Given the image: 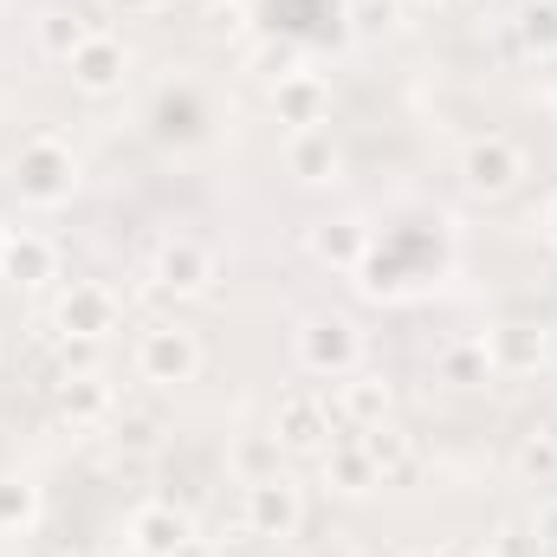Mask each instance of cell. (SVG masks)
Listing matches in <instances>:
<instances>
[{
	"label": "cell",
	"instance_id": "obj_1",
	"mask_svg": "<svg viewBox=\"0 0 557 557\" xmlns=\"http://www.w3.org/2000/svg\"><path fill=\"white\" fill-rule=\"evenodd\" d=\"M13 188L26 208H65L78 195V156L72 143L52 137V131H33L13 156Z\"/></svg>",
	"mask_w": 557,
	"mask_h": 557
},
{
	"label": "cell",
	"instance_id": "obj_2",
	"mask_svg": "<svg viewBox=\"0 0 557 557\" xmlns=\"http://www.w3.org/2000/svg\"><path fill=\"white\" fill-rule=\"evenodd\" d=\"M292 357H298L305 376H331L337 383V376L363 370V337H357L350 318H305L298 337H292Z\"/></svg>",
	"mask_w": 557,
	"mask_h": 557
},
{
	"label": "cell",
	"instance_id": "obj_3",
	"mask_svg": "<svg viewBox=\"0 0 557 557\" xmlns=\"http://www.w3.org/2000/svg\"><path fill=\"white\" fill-rule=\"evenodd\" d=\"M201 337L188 331V324H149L137 337V376L143 383H156V389H182V383H195L201 376Z\"/></svg>",
	"mask_w": 557,
	"mask_h": 557
},
{
	"label": "cell",
	"instance_id": "obj_4",
	"mask_svg": "<svg viewBox=\"0 0 557 557\" xmlns=\"http://www.w3.org/2000/svg\"><path fill=\"white\" fill-rule=\"evenodd\" d=\"M273 434L285 454H324L337 434H350L344 428V416H337V403L331 396H318V389H292L285 403H278L273 416Z\"/></svg>",
	"mask_w": 557,
	"mask_h": 557
},
{
	"label": "cell",
	"instance_id": "obj_5",
	"mask_svg": "<svg viewBox=\"0 0 557 557\" xmlns=\"http://www.w3.org/2000/svg\"><path fill=\"white\" fill-rule=\"evenodd\" d=\"M525 149L512 137H480L467 143V156H460V182L473 188V195H486V201H499V195H512L519 182H525Z\"/></svg>",
	"mask_w": 557,
	"mask_h": 557
},
{
	"label": "cell",
	"instance_id": "obj_6",
	"mask_svg": "<svg viewBox=\"0 0 557 557\" xmlns=\"http://www.w3.org/2000/svg\"><path fill=\"white\" fill-rule=\"evenodd\" d=\"M240 525L253 532V539H298V525H305V499H298V486L278 473V480H253L247 493H240Z\"/></svg>",
	"mask_w": 557,
	"mask_h": 557
},
{
	"label": "cell",
	"instance_id": "obj_7",
	"mask_svg": "<svg viewBox=\"0 0 557 557\" xmlns=\"http://www.w3.org/2000/svg\"><path fill=\"white\" fill-rule=\"evenodd\" d=\"M480 344H486V357H493V376H539V370L552 363V331L532 324V318H506V324H493Z\"/></svg>",
	"mask_w": 557,
	"mask_h": 557
},
{
	"label": "cell",
	"instance_id": "obj_8",
	"mask_svg": "<svg viewBox=\"0 0 557 557\" xmlns=\"http://www.w3.org/2000/svg\"><path fill=\"white\" fill-rule=\"evenodd\" d=\"M65 65H72V85H78L85 98H111V91H124L131 46H124L117 33H104V26H98V33H91V39H85V46L65 59Z\"/></svg>",
	"mask_w": 557,
	"mask_h": 557
},
{
	"label": "cell",
	"instance_id": "obj_9",
	"mask_svg": "<svg viewBox=\"0 0 557 557\" xmlns=\"http://www.w3.org/2000/svg\"><path fill=\"white\" fill-rule=\"evenodd\" d=\"M117 324H124V305H117V292L98 285V278H78V285L59 298V331H65V337L98 344V337H111Z\"/></svg>",
	"mask_w": 557,
	"mask_h": 557
},
{
	"label": "cell",
	"instance_id": "obj_10",
	"mask_svg": "<svg viewBox=\"0 0 557 557\" xmlns=\"http://www.w3.org/2000/svg\"><path fill=\"white\" fill-rule=\"evenodd\" d=\"M149 278H156L169 298H195V292H208V278H214V253H208L201 240H188V234H169V240L156 247Z\"/></svg>",
	"mask_w": 557,
	"mask_h": 557
},
{
	"label": "cell",
	"instance_id": "obj_11",
	"mask_svg": "<svg viewBox=\"0 0 557 557\" xmlns=\"http://www.w3.org/2000/svg\"><path fill=\"white\" fill-rule=\"evenodd\" d=\"M273 111L292 137H298V131H324V117H331V85L298 65V72L273 78Z\"/></svg>",
	"mask_w": 557,
	"mask_h": 557
},
{
	"label": "cell",
	"instance_id": "obj_12",
	"mask_svg": "<svg viewBox=\"0 0 557 557\" xmlns=\"http://www.w3.org/2000/svg\"><path fill=\"white\" fill-rule=\"evenodd\" d=\"M188 539H195V525H188V512L169 506V499H149V506L131 512V552L137 557H175Z\"/></svg>",
	"mask_w": 557,
	"mask_h": 557
},
{
	"label": "cell",
	"instance_id": "obj_13",
	"mask_svg": "<svg viewBox=\"0 0 557 557\" xmlns=\"http://www.w3.org/2000/svg\"><path fill=\"white\" fill-rule=\"evenodd\" d=\"M337 416L344 428H376V421L396 416V389H389V376H376V370H350V376H337Z\"/></svg>",
	"mask_w": 557,
	"mask_h": 557
},
{
	"label": "cell",
	"instance_id": "obj_14",
	"mask_svg": "<svg viewBox=\"0 0 557 557\" xmlns=\"http://www.w3.org/2000/svg\"><path fill=\"white\" fill-rule=\"evenodd\" d=\"M318 460H324V486H331V493H350V499H363V493H376V486H383V473H376V460L363 454L357 428H350V434H337V441H331Z\"/></svg>",
	"mask_w": 557,
	"mask_h": 557
},
{
	"label": "cell",
	"instance_id": "obj_15",
	"mask_svg": "<svg viewBox=\"0 0 557 557\" xmlns=\"http://www.w3.org/2000/svg\"><path fill=\"white\" fill-rule=\"evenodd\" d=\"M357 441H363V454L376 460L383 486H403V480H416V434H409L396 416L376 421V428H357Z\"/></svg>",
	"mask_w": 557,
	"mask_h": 557
},
{
	"label": "cell",
	"instance_id": "obj_16",
	"mask_svg": "<svg viewBox=\"0 0 557 557\" xmlns=\"http://www.w3.org/2000/svg\"><path fill=\"white\" fill-rule=\"evenodd\" d=\"M59 416L72 421V428H111L117 396H111V383H104L98 370H78V376L59 383Z\"/></svg>",
	"mask_w": 557,
	"mask_h": 557
},
{
	"label": "cell",
	"instance_id": "obj_17",
	"mask_svg": "<svg viewBox=\"0 0 557 557\" xmlns=\"http://www.w3.org/2000/svg\"><path fill=\"white\" fill-rule=\"evenodd\" d=\"M59 273V247L46 240V234H13L7 227V253H0V278H13V285H46V278Z\"/></svg>",
	"mask_w": 557,
	"mask_h": 557
},
{
	"label": "cell",
	"instance_id": "obj_18",
	"mask_svg": "<svg viewBox=\"0 0 557 557\" xmlns=\"http://www.w3.org/2000/svg\"><path fill=\"white\" fill-rule=\"evenodd\" d=\"M506 39H512V52H525L539 65H557V0H525L512 13Z\"/></svg>",
	"mask_w": 557,
	"mask_h": 557
},
{
	"label": "cell",
	"instance_id": "obj_19",
	"mask_svg": "<svg viewBox=\"0 0 557 557\" xmlns=\"http://www.w3.org/2000/svg\"><path fill=\"white\" fill-rule=\"evenodd\" d=\"M311 253L324 267H337V273H357L370 260V227L363 221H318L311 227Z\"/></svg>",
	"mask_w": 557,
	"mask_h": 557
},
{
	"label": "cell",
	"instance_id": "obj_20",
	"mask_svg": "<svg viewBox=\"0 0 557 557\" xmlns=\"http://www.w3.org/2000/svg\"><path fill=\"white\" fill-rule=\"evenodd\" d=\"M434 376H441L447 389H486V383H493V357H486L480 337H454V344L434 350Z\"/></svg>",
	"mask_w": 557,
	"mask_h": 557
},
{
	"label": "cell",
	"instance_id": "obj_21",
	"mask_svg": "<svg viewBox=\"0 0 557 557\" xmlns=\"http://www.w3.org/2000/svg\"><path fill=\"white\" fill-rule=\"evenodd\" d=\"M285 169L318 188V182H337V175H344V149L331 143V131H298L292 149H285Z\"/></svg>",
	"mask_w": 557,
	"mask_h": 557
},
{
	"label": "cell",
	"instance_id": "obj_22",
	"mask_svg": "<svg viewBox=\"0 0 557 557\" xmlns=\"http://www.w3.org/2000/svg\"><path fill=\"white\" fill-rule=\"evenodd\" d=\"M512 467H519V480H532V486H557V421H539V428L519 434Z\"/></svg>",
	"mask_w": 557,
	"mask_h": 557
},
{
	"label": "cell",
	"instance_id": "obj_23",
	"mask_svg": "<svg viewBox=\"0 0 557 557\" xmlns=\"http://www.w3.org/2000/svg\"><path fill=\"white\" fill-rule=\"evenodd\" d=\"M91 33H98V20H85V13H72V7L39 13V52H46V59H72Z\"/></svg>",
	"mask_w": 557,
	"mask_h": 557
},
{
	"label": "cell",
	"instance_id": "obj_24",
	"mask_svg": "<svg viewBox=\"0 0 557 557\" xmlns=\"http://www.w3.org/2000/svg\"><path fill=\"white\" fill-rule=\"evenodd\" d=\"M234 473H240V486H253V480H278V473H285V447H278V434H240V441H234Z\"/></svg>",
	"mask_w": 557,
	"mask_h": 557
},
{
	"label": "cell",
	"instance_id": "obj_25",
	"mask_svg": "<svg viewBox=\"0 0 557 557\" xmlns=\"http://www.w3.org/2000/svg\"><path fill=\"white\" fill-rule=\"evenodd\" d=\"M39 519V493L26 480H0V532H26Z\"/></svg>",
	"mask_w": 557,
	"mask_h": 557
},
{
	"label": "cell",
	"instance_id": "obj_26",
	"mask_svg": "<svg viewBox=\"0 0 557 557\" xmlns=\"http://www.w3.org/2000/svg\"><path fill=\"white\" fill-rule=\"evenodd\" d=\"M486 557H539V539H532V525H525V519H506V525L486 539Z\"/></svg>",
	"mask_w": 557,
	"mask_h": 557
},
{
	"label": "cell",
	"instance_id": "obj_27",
	"mask_svg": "<svg viewBox=\"0 0 557 557\" xmlns=\"http://www.w3.org/2000/svg\"><path fill=\"white\" fill-rule=\"evenodd\" d=\"M111 441L131 447V454H149V447H156V421L149 416H111Z\"/></svg>",
	"mask_w": 557,
	"mask_h": 557
},
{
	"label": "cell",
	"instance_id": "obj_28",
	"mask_svg": "<svg viewBox=\"0 0 557 557\" xmlns=\"http://www.w3.org/2000/svg\"><path fill=\"white\" fill-rule=\"evenodd\" d=\"M396 13H403V0H350V20H357L363 33H383V26H396Z\"/></svg>",
	"mask_w": 557,
	"mask_h": 557
},
{
	"label": "cell",
	"instance_id": "obj_29",
	"mask_svg": "<svg viewBox=\"0 0 557 557\" xmlns=\"http://www.w3.org/2000/svg\"><path fill=\"white\" fill-rule=\"evenodd\" d=\"M525 525H532V539H539V557L557 552V493H552V499H539V512H532Z\"/></svg>",
	"mask_w": 557,
	"mask_h": 557
},
{
	"label": "cell",
	"instance_id": "obj_30",
	"mask_svg": "<svg viewBox=\"0 0 557 557\" xmlns=\"http://www.w3.org/2000/svg\"><path fill=\"white\" fill-rule=\"evenodd\" d=\"M260 65H278L273 78L298 72V46H292V39H267V46H260Z\"/></svg>",
	"mask_w": 557,
	"mask_h": 557
},
{
	"label": "cell",
	"instance_id": "obj_31",
	"mask_svg": "<svg viewBox=\"0 0 557 557\" xmlns=\"http://www.w3.org/2000/svg\"><path fill=\"white\" fill-rule=\"evenodd\" d=\"M104 7H117V13H156L162 0H104Z\"/></svg>",
	"mask_w": 557,
	"mask_h": 557
},
{
	"label": "cell",
	"instance_id": "obj_32",
	"mask_svg": "<svg viewBox=\"0 0 557 557\" xmlns=\"http://www.w3.org/2000/svg\"><path fill=\"white\" fill-rule=\"evenodd\" d=\"M175 557H221V552H214L208 539H188V545H182V552H175Z\"/></svg>",
	"mask_w": 557,
	"mask_h": 557
},
{
	"label": "cell",
	"instance_id": "obj_33",
	"mask_svg": "<svg viewBox=\"0 0 557 557\" xmlns=\"http://www.w3.org/2000/svg\"><path fill=\"white\" fill-rule=\"evenodd\" d=\"M428 557H480V545H441V552H428Z\"/></svg>",
	"mask_w": 557,
	"mask_h": 557
},
{
	"label": "cell",
	"instance_id": "obj_34",
	"mask_svg": "<svg viewBox=\"0 0 557 557\" xmlns=\"http://www.w3.org/2000/svg\"><path fill=\"white\" fill-rule=\"evenodd\" d=\"M545 240H552V247H557V195H552V201H545Z\"/></svg>",
	"mask_w": 557,
	"mask_h": 557
},
{
	"label": "cell",
	"instance_id": "obj_35",
	"mask_svg": "<svg viewBox=\"0 0 557 557\" xmlns=\"http://www.w3.org/2000/svg\"><path fill=\"white\" fill-rule=\"evenodd\" d=\"M545 104H552V111H557V72H552V85H545Z\"/></svg>",
	"mask_w": 557,
	"mask_h": 557
},
{
	"label": "cell",
	"instance_id": "obj_36",
	"mask_svg": "<svg viewBox=\"0 0 557 557\" xmlns=\"http://www.w3.org/2000/svg\"><path fill=\"white\" fill-rule=\"evenodd\" d=\"M0 253H7V227H0Z\"/></svg>",
	"mask_w": 557,
	"mask_h": 557
},
{
	"label": "cell",
	"instance_id": "obj_37",
	"mask_svg": "<svg viewBox=\"0 0 557 557\" xmlns=\"http://www.w3.org/2000/svg\"><path fill=\"white\" fill-rule=\"evenodd\" d=\"M221 557H227V552H221Z\"/></svg>",
	"mask_w": 557,
	"mask_h": 557
},
{
	"label": "cell",
	"instance_id": "obj_38",
	"mask_svg": "<svg viewBox=\"0 0 557 557\" xmlns=\"http://www.w3.org/2000/svg\"><path fill=\"white\" fill-rule=\"evenodd\" d=\"M480 557H486V552H480Z\"/></svg>",
	"mask_w": 557,
	"mask_h": 557
}]
</instances>
